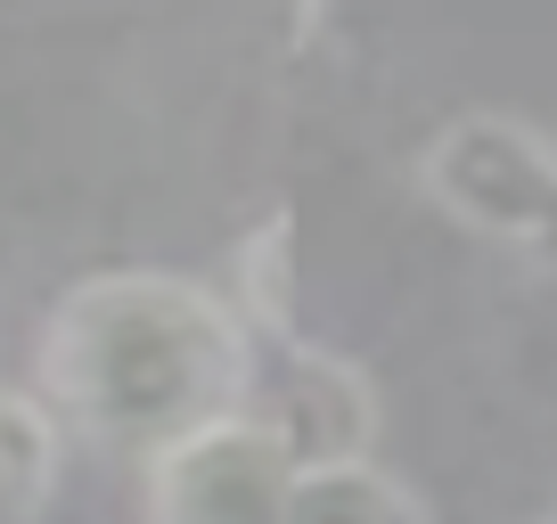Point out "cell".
<instances>
[{
    "label": "cell",
    "mask_w": 557,
    "mask_h": 524,
    "mask_svg": "<svg viewBox=\"0 0 557 524\" xmlns=\"http://www.w3.org/2000/svg\"><path fill=\"white\" fill-rule=\"evenodd\" d=\"M255 336L222 287L181 271H99L41 320L50 419L115 451H164L189 426L246 410Z\"/></svg>",
    "instance_id": "cell-1"
},
{
    "label": "cell",
    "mask_w": 557,
    "mask_h": 524,
    "mask_svg": "<svg viewBox=\"0 0 557 524\" xmlns=\"http://www.w3.org/2000/svg\"><path fill=\"white\" fill-rule=\"evenodd\" d=\"M418 189L459 229L557 271V140L508 107H468L426 140Z\"/></svg>",
    "instance_id": "cell-2"
},
{
    "label": "cell",
    "mask_w": 557,
    "mask_h": 524,
    "mask_svg": "<svg viewBox=\"0 0 557 524\" xmlns=\"http://www.w3.org/2000/svg\"><path fill=\"white\" fill-rule=\"evenodd\" d=\"M296 475V451L255 410H230V419L189 426L181 442L148 451L139 508L148 524H287Z\"/></svg>",
    "instance_id": "cell-3"
},
{
    "label": "cell",
    "mask_w": 557,
    "mask_h": 524,
    "mask_svg": "<svg viewBox=\"0 0 557 524\" xmlns=\"http://www.w3.org/2000/svg\"><path fill=\"white\" fill-rule=\"evenodd\" d=\"M246 410L271 426L296 467H345L377 442V385L345 352H320L312 336H255V385Z\"/></svg>",
    "instance_id": "cell-4"
},
{
    "label": "cell",
    "mask_w": 557,
    "mask_h": 524,
    "mask_svg": "<svg viewBox=\"0 0 557 524\" xmlns=\"http://www.w3.org/2000/svg\"><path fill=\"white\" fill-rule=\"evenodd\" d=\"M58 467H66V442L50 402L0 385V524H41V508L58 500Z\"/></svg>",
    "instance_id": "cell-5"
},
{
    "label": "cell",
    "mask_w": 557,
    "mask_h": 524,
    "mask_svg": "<svg viewBox=\"0 0 557 524\" xmlns=\"http://www.w3.org/2000/svg\"><path fill=\"white\" fill-rule=\"evenodd\" d=\"M287 524H435L401 475H385L377 459H345V467H304Z\"/></svg>",
    "instance_id": "cell-6"
},
{
    "label": "cell",
    "mask_w": 557,
    "mask_h": 524,
    "mask_svg": "<svg viewBox=\"0 0 557 524\" xmlns=\"http://www.w3.org/2000/svg\"><path fill=\"white\" fill-rule=\"evenodd\" d=\"M287 246H296L287 213L262 222L255 238L238 246V296H230V312L246 320V336H304L296 328V303H287Z\"/></svg>",
    "instance_id": "cell-7"
},
{
    "label": "cell",
    "mask_w": 557,
    "mask_h": 524,
    "mask_svg": "<svg viewBox=\"0 0 557 524\" xmlns=\"http://www.w3.org/2000/svg\"><path fill=\"white\" fill-rule=\"evenodd\" d=\"M533 524H557V508H541V516H533Z\"/></svg>",
    "instance_id": "cell-8"
}]
</instances>
